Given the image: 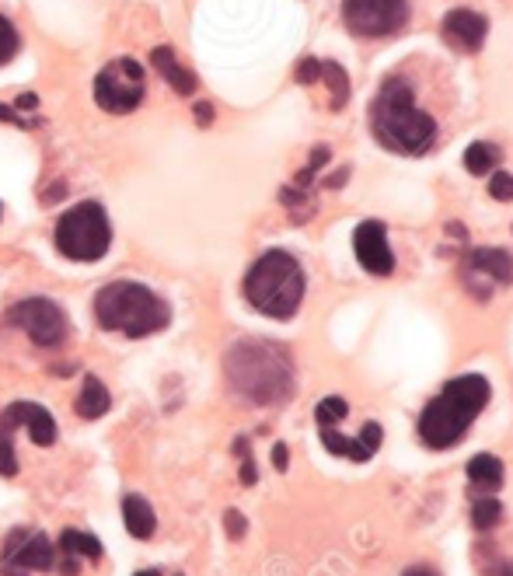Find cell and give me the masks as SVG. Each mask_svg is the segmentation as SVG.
<instances>
[{
    "label": "cell",
    "instance_id": "1",
    "mask_svg": "<svg viewBox=\"0 0 513 576\" xmlns=\"http://www.w3.org/2000/svg\"><path fill=\"white\" fill-rule=\"evenodd\" d=\"M227 384L252 405H283L294 395V364L290 353L266 339L234 343L224 357Z\"/></svg>",
    "mask_w": 513,
    "mask_h": 576
},
{
    "label": "cell",
    "instance_id": "2",
    "mask_svg": "<svg viewBox=\"0 0 513 576\" xmlns=\"http://www.w3.org/2000/svg\"><path fill=\"white\" fill-rule=\"evenodd\" d=\"M370 130L381 147L405 158H419L437 140V119L416 109V91L405 77H388L370 105Z\"/></svg>",
    "mask_w": 513,
    "mask_h": 576
},
{
    "label": "cell",
    "instance_id": "3",
    "mask_svg": "<svg viewBox=\"0 0 513 576\" xmlns=\"http://www.w3.org/2000/svg\"><path fill=\"white\" fill-rule=\"evenodd\" d=\"M489 381L482 374H465L444 384L437 398L423 409L419 416V437L433 451H447L468 433V426L479 419V412L489 405Z\"/></svg>",
    "mask_w": 513,
    "mask_h": 576
},
{
    "label": "cell",
    "instance_id": "4",
    "mask_svg": "<svg viewBox=\"0 0 513 576\" xmlns=\"http://www.w3.org/2000/svg\"><path fill=\"white\" fill-rule=\"evenodd\" d=\"M95 318L102 329L123 332L130 339H144L154 332L168 329L171 308L168 301H161L154 290H147L144 283L116 280L109 287H102L95 294Z\"/></svg>",
    "mask_w": 513,
    "mask_h": 576
},
{
    "label": "cell",
    "instance_id": "5",
    "mask_svg": "<svg viewBox=\"0 0 513 576\" xmlns=\"http://www.w3.org/2000/svg\"><path fill=\"white\" fill-rule=\"evenodd\" d=\"M245 297L255 311L276 318V322H287L297 315L304 301V269L283 248L266 252L245 276Z\"/></svg>",
    "mask_w": 513,
    "mask_h": 576
},
{
    "label": "cell",
    "instance_id": "6",
    "mask_svg": "<svg viewBox=\"0 0 513 576\" xmlns=\"http://www.w3.org/2000/svg\"><path fill=\"white\" fill-rule=\"evenodd\" d=\"M60 255L70 262H98L112 245V224L109 213L98 203H77L56 220L53 234Z\"/></svg>",
    "mask_w": 513,
    "mask_h": 576
},
{
    "label": "cell",
    "instance_id": "7",
    "mask_svg": "<svg viewBox=\"0 0 513 576\" xmlns=\"http://www.w3.org/2000/svg\"><path fill=\"white\" fill-rule=\"evenodd\" d=\"M147 95V77L144 67L130 56H119V60L105 63L95 77V102L102 105L112 116H126L133 112Z\"/></svg>",
    "mask_w": 513,
    "mask_h": 576
},
{
    "label": "cell",
    "instance_id": "8",
    "mask_svg": "<svg viewBox=\"0 0 513 576\" xmlns=\"http://www.w3.org/2000/svg\"><path fill=\"white\" fill-rule=\"evenodd\" d=\"M4 325L21 329L35 346H46V350L49 346H60L70 332L63 308L56 301H49V297H25V301H18L4 315Z\"/></svg>",
    "mask_w": 513,
    "mask_h": 576
},
{
    "label": "cell",
    "instance_id": "9",
    "mask_svg": "<svg viewBox=\"0 0 513 576\" xmlns=\"http://www.w3.org/2000/svg\"><path fill=\"white\" fill-rule=\"evenodd\" d=\"M342 21L360 39H388L409 21V0H342Z\"/></svg>",
    "mask_w": 513,
    "mask_h": 576
},
{
    "label": "cell",
    "instance_id": "10",
    "mask_svg": "<svg viewBox=\"0 0 513 576\" xmlns=\"http://www.w3.org/2000/svg\"><path fill=\"white\" fill-rule=\"evenodd\" d=\"M56 566V545L42 531L14 528L0 545V576L49 573Z\"/></svg>",
    "mask_w": 513,
    "mask_h": 576
},
{
    "label": "cell",
    "instance_id": "11",
    "mask_svg": "<svg viewBox=\"0 0 513 576\" xmlns=\"http://www.w3.org/2000/svg\"><path fill=\"white\" fill-rule=\"evenodd\" d=\"M513 283V255L507 248H472L461 262V287L475 301H489L496 287Z\"/></svg>",
    "mask_w": 513,
    "mask_h": 576
},
{
    "label": "cell",
    "instance_id": "12",
    "mask_svg": "<svg viewBox=\"0 0 513 576\" xmlns=\"http://www.w3.org/2000/svg\"><path fill=\"white\" fill-rule=\"evenodd\" d=\"M353 248H356V262H360L370 276H391L395 255H391V245H388V227H384L381 220H363L353 234Z\"/></svg>",
    "mask_w": 513,
    "mask_h": 576
},
{
    "label": "cell",
    "instance_id": "13",
    "mask_svg": "<svg viewBox=\"0 0 513 576\" xmlns=\"http://www.w3.org/2000/svg\"><path fill=\"white\" fill-rule=\"evenodd\" d=\"M440 32H444L447 46L458 49V53H479L482 42H486V35H489V21L482 18V14L468 11V7H458V11H451L444 18Z\"/></svg>",
    "mask_w": 513,
    "mask_h": 576
},
{
    "label": "cell",
    "instance_id": "14",
    "mask_svg": "<svg viewBox=\"0 0 513 576\" xmlns=\"http://www.w3.org/2000/svg\"><path fill=\"white\" fill-rule=\"evenodd\" d=\"M468 482H472L475 496H493L503 486V461L493 454H475L468 461Z\"/></svg>",
    "mask_w": 513,
    "mask_h": 576
},
{
    "label": "cell",
    "instance_id": "15",
    "mask_svg": "<svg viewBox=\"0 0 513 576\" xmlns=\"http://www.w3.org/2000/svg\"><path fill=\"white\" fill-rule=\"evenodd\" d=\"M123 524H126V531H130L133 538H140V542H147V538L158 531V517H154V507L144 500V496H137V493L123 496Z\"/></svg>",
    "mask_w": 513,
    "mask_h": 576
},
{
    "label": "cell",
    "instance_id": "16",
    "mask_svg": "<svg viewBox=\"0 0 513 576\" xmlns=\"http://www.w3.org/2000/svg\"><path fill=\"white\" fill-rule=\"evenodd\" d=\"M151 63H154V70H158L161 77L171 84V88L178 91V95H192L196 91V74L192 70H185L182 63L175 60V49H168V46H158L151 53Z\"/></svg>",
    "mask_w": 513,
    "mask_h": 576
},
{
    "label": "cell",
    "instance_id": "17",
    "mask_svg": "<svg viewBox=\"0 0 513 576\" xmlns=\"http://www.w3.org/2000/svg\"><path fill=\"white\" fill-rule=\"evenodd\" d=\"M21 405L14 402L4 409V419H0V475L4 479H14L18 475V458H14V430L21 426Z\"/></svg>",
    "mask_w": 513,
    "mask_h": 576
},
{
    "label": "cell",
    "instance_id": "18",
    "mask_svg": "<svg viewBox=\"0 0 513 576\" xmlns=\"http://www.w3.org/2000/svg\"><path fill=\"white\" fill-rule=\"evenodd\" d=\"M112 409V395H109V388H105L98 378H84V388H81V395H77V402H74V412L81 419H102L105 412Z\"/></svg>",
    "mask_w": 513,
    "mask_h": 576
},
{
    "label": "cell",
    "instance_id": "19",
    "mask_svg": "<svg viewBox=\"0 0 513 576\" xmlns=\"http://www.w3.org/2000/svg\"><path fill=\"white\" fill-rule=\"evenodd\" d=\"M21 426H25L28 437H32L39 447L56 444V419L49 416V409H42V405H35V402L21 405Z\"/></svg>",
    "mask_w": 513,
    "mask_h": 576
},
{
    "label": "cell",
    "instance_id": "20",
    "mask_svg": "<svg viewBox=\"0 0 513 576\" xmlns=\"http://www.w3.org/2000/svg\"><path fill=\"white\" fill-rule=\"evenodd\" d=\"M63 556H74L81 559V563H102V542H98L95 535H84V531H63L60 535V549Z\"/></svg>",
    "mask_w": 513,
    "mask_h": 576
},
{
    "label": "cell",
    "instance_id": "21",
    "mask_svg": "<svg viewBox=\"0 0 513 576\" xmlns=\"http://www.w3.org/2000/svg\"><path fill=\"white\" fill-rule=\"evenodd\" d=\"M472 563L479 576H513V556H503L496 545L479 542L472 549Z\"/></svg>",
    "mask_w": 513,
    "mask_h": 576
},
{
    "label": "cell",
    "instance_id": "22",
    "mask_svg": "<svg viewBox=\"0 0 513 576\" xmlns=\"http://www.w3.org/2000/svg\"><path fill=\"white\" fill-rule=\"evenodd\" d=\"M500 161H503V151L496 144H489V140H475V144L465 151V168L472 175L496 172V168H500Z\"/></svg>",
    "mask_w": 513,
    "mask_h": 576
},
{
    "label": "cell",
    "instance_id": "23",
    "mask_svg": "<svg viewBox=\"0 0 513 576\" xmlns=\"http://www.w3.org/2000/svg\"><path fill=\"white\" fill-rule=\"evenodd\" d=\"M322 444L329 447L332 454H339V458H353V461H370V451L360 444V440H349L336 433L332 426H322Z\"/></svg>",
    "mask_w": 513,
    "mask_h": 576
},
{
    "label": "cell",
    "instance_id": "24",
    "mask_svg": "<svg viewBox=\"0 0 513 576\" xmlns=\"http://www.w3.org/2000/svg\"><path fill=\"white\" fill-rule=\"evenodd\" d=\"M503 517V507L496 496H475L472 503V528L475 531H493Z\"/></svg>",
    "mask_w": 513,
    "mask_h": 576
},
{
    "label": "cell",
    "instance_id": "25",
    "mask_svg": "<svg viewBox=\"0 0 513 576\" xmlns=\"http://www.w3.org/2000/svg\"><path fill=\"white\" fill-rule=\"evenodd\" d=\"M318 81L329 84V91H332V109H342V105H346V98H349V77H346V70H342L339 63L325 60V63H322V74H318Z\"/></svg>",
    "mask_w": 513,
    "mask_h": 576
},
{
    "label": "cell",
    "instance_id": "26",
    "mask_svg": "<svg viewBox=\"0 0 513 576\" xmlns=\"http://www.w3.org/2000/svg\"><path fill=\"white\" fill-rule=\"evenodd\" d=\"M346 416H349V405H346V398H339V395L322 398V402H318V409H315L318 426H336Z\"/></svg>",
    "mask_w": 513,
    "mask_h": 576
},
{
    "label": "cell",
    "instance_id": "27",
    "mask_svg": "<svg viewBox=\"0 0 513 576\" xmlns=\"http://www.w3.org/2000/svg\"><path fill=\"white\" fill-rule=\"evenodd\" d=\"M14 53H18V32H14L11 21L0 14V67H4V63H11Z\"/></svg>",
    "mask_w": 513,
    "mask_h": 576
},
{
    "label": "cell",
    "instance_id": "28",
    "mask_svg": "<svg viewBox=\"0 0 513 576\" xmlns=\"http://www.w3.org/2000/svg\"><path fill=\"white\" fill-rule=\"evenodd\" d=\"M489 196L500 199V203H510L513 199V175L510 172H489Z\"/></svg>",
    "mask_w": 513,
    "mask_h": 576
},
{
    "label": "cell",
    "instance_id": "29",
    "mask_svg": "<svg viewBox=\"0 0 513 576\" xmlns=\"http://www.w3.org/2000/svg\"><path fill=\"white\" fill-rule=\"evenodd\" d=\"M234 451L241 454V486H255L259 472H255V461H252V454H248V440H238V444H234Z\"/></svg>",
    "mask_w": 513,
    "mask_h": 576
},
{
    "label": "cell",
    "instance_id": "30",
    "mask_svg": "<svg viewBox=\"0 0 513 576\" xmlns=\"http://www.w3.org/2000/svg\"><path fill=\"white\" fill-rule=\"evenodd\" d=\"M318 74H322V60H315V56H304L297 63V84H315Z\"/></svg>",
    "mask_w": 513,
    "mask_h": 576
},
{
    "label": "cell",
    "instance_id": "31",
    "mask_svg": "<svg viewBox=\"0 0 513 576\" xmlns=\"http://www.w3.org/2000/svg\"><path fill=\"white\" fill-rule=\"evenodd\" d=\"M356 440H360V444L367 447L370 454H374L377 447H381V440H384V430H381V423H367V426H363V430H360V437H356Z\"/></svg>",
    "mask_w": 513,
    "mask_h": 576
},
{
    "label": "cell",
    "instance_id": "32",
    "mask_svg": "<svg viewBox=\"0 0 513 576\" xmlns=\"http://www.w3.org/2000/svg\"><path fill=\"white\" fill-rule=\"evenodd\" d=\"M224 531H227V538H231V542H241V538H245V517H241L238 510H227V514H224Z\"/></svg>",
    "mask_w": 513,
    "mask_h": 576
},
{
    "label": "cell",
    "instance_id": "33",
    "mask_svg": "<svg viewBox=\"0 0 513 576\" xmlns=\"http://www.w3.org/2000/svg\"><path fill=\"white\" fill-rule=\"evenodd\" d=\"M192 116H196L199 126H210L213 123V105L210 102H199L196 109H192Z\"/></svg>",
    "mask_w": 513,
    "mask_h": 576
},
{
    "label": "cell",
    "instance_id": "34",
    "mask_svg": "<svg viewBox=\"0 0 513 576\" xmlns=\"http://www.w3.org/2000/svg\"><path fill=\"white\" fill-rule=\"evenodd\" d=\"M287 461H290L287 444H276V447H273V465L280 468V472H287Z\"/></svg>",
    "mask_w": 513,
    "mask_h": 576
},
{
    "label": "cell",
    "instance_id": "35",
    "mask_svg": "<svg viewBox=\"0 0 513 576\" xmlns=\"http://www.w3.org/2000/svg\"><path fill=\"white\" fill-rule=\"evenodd\" d=\"M346 179H349V168H339L336 175H329V179H325V189H339V186H346Z\"/></svg>",
    "mask_w": 513,
    "mask_h": 576
},
{
    "label": "cell",
    "instance_id": "36",
    "mask_svg": "<svg viewBox=\"0 0 513 576\" xmlns=\"http://www.w3.org/2000/svg\"><path fill=\"white\" fill-rule=\"evenodd\" d=\"M0 123H18V126H28L25 119H18V112L11 105H0Z\"/></svg>",
    "mask_w": 513,
    "mask_h": 576
},
{
    "label": "cell",
    "instance_id": "37",
    "mask_svg": "<svg viewBox=\"0 0 513 576\" xmlns=\"http://www.w3.org/2000/svg\"><path fill=\"white\" fill-rule=\"evenodd\" d=\"M402 576H440L437 570H430V566H409Z\"/></svg>",
    "mask_w": 513,
    "mask_h": 576
},
{
    "label": "cell",
    "instance_id": "38",
    "mask_svg": "<svg viewBox=\"0 0 513 576\" xmlns=\"http://www.w3.org/2000/svg\"><path fill=\"white\" fill-rule=\"evenodd\" d=\"M18 109H39V98H35V95H21L18 98Z\"/></svg>",
    "mask_w": 513,
    "mask_h": 576
},
{
    "label": "cell",
    "instance_id": "39",
    "mask_svg": "<svg viewBox=\"0 0 513 576\" xmlns=\"http://www.w3.org/2000/svg\"><path fill=\"white\" fill-rule=\"evenodd\" d=\"M133 576H161L158 570H140V573H133Z\"/></svg>",
    "mask_w": 513,
    "mask_h": 576
}]
</instances>
